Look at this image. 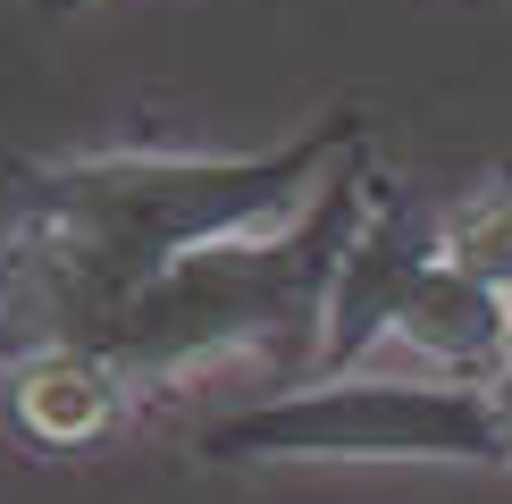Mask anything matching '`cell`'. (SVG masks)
I'll use <instances>...</instances> for the list:
<instances>
[{"label": "cell", "mask_w": 512, "mask_h": 504, "mask_svg": "<svg viewBox=\"0 0 512 504\" xmlns=\"http://www.w3.org/2000/svg\"><path fill=\"white\" fill-rule=\"evenodd\" d=\"M437 210H420L403 185L370 177V202H361V227L336 261V286H328V320H319V370H361L378 345L395 336V311L403 294L429 278L437 261Z\"/></svg>", "instance_id": "cell-4"}, {"label": "cell", "mask_w": 512, "mask_h": 504, "mask_svg": "<svg viewBox=\"0 0 512 504\" xmlns=\"http://www.w3.org/2000/svg\"><path fill=\"white\" fill-rule=\"evenodd\" d=\"M361 152V118L336 110L277 152H68L17 185L0 227V353L101 345L110 320L185 252L294 219Z\"/></svg>", "instance_id": "cell-1"}, {"label": "cell", "mask_w": 512, "mask_h": 504, "mask_svg": "<svg viewBox=\"0 0 512 504\" xmlns=\"http://www.w3.org/2000/svg\"><path fill=\"white\" fill-rule=\"evenodd\" d=\"M387 345L412 353V370H437V378H487V370H504V294L479 286L471 269H454V261L437 252L429 278L403 294Z\"/></svg>", "instance_id": "cell-6"}, {"label": "cell", "mask_w": 512, "mask_h": 504, "mask_svg": "<svg viewBox=\"0 0 512 504\" xmlns=\"http://www.w3.org/2000/svg\"><path fill=\"white\" fill-rule=\"evenodd\" d=\"M504 362H512V303H504Z\"/></svg>", "instance_id": "cell-10"}, {"label": "cell", "mask_w": 512, "mask_h": 504, "mask_svg": "<svg viewBox=\"0 0 512 504\" xmlns=\"http://www.w3.org/2000/svg\"><path fill=\"white\" fill-rule=\"evenodd\" d=\"M26 9H34V17H51V26H68V17H93L101 0H26Z\"/></svg>", "instance_id": "cell-9"}, {"label": "cell", "mask_w": 512, "mask_h": 504, "mask_svg": "<svg viewBox=\"0 0 512 504\" xmlns=\"http://www.w3.org/2000/svg\"><path fill=\"white\" fill-rule=\"evenodd\" d=\"M210 462H487V378L437 370H311L202 429Z\"/></svg>", "instance_id": "cell-3"}, {"label": "cell", "mask_w": 512, "mask_h": 504, "mask_svg": "<svg viewBox=\"0 0 512 504\" xmlns=\"http://www.w3.org/2000/svg\"><path fill=\"white\" fill-rule=\"evenodd\" d=\"M437 244H445L454 269H471L479 286H496L512 303V168L471 185L454 210H437Z\"/></svg>", "instance_id": "cell-7"}, {"label": "cell", "mask_w": 512, "mask_h": 504, "mask_svg": "<svg viewBox=\"0 0 512 504\" xmlns=\"http://www.w3.org/2000/svg\"><path fill=\"white\" fill-rule=\"evenodd\" d=\"M370 160H345L319 194L277 227L202 244L177 269H160L152 286L110 320L101 353L143 387H185L202 370L227 362H277V370H319V320H328V286L345 261L361 202H370Z\"/></svg>", "instance_id": "cell-2"}, {"label": "cell", "mask_w": 512, "mask_h": 504, "mask_svg": "<svg viewBox=\"0 0 512 504\" xmlns=\"http://www.w3.org/2000/svg\"><path fill=\"white\" fill-rule=\"evenodd\" d=\"M487 420H496V471H512V362L487 370Z\"/></svg>", "instance_id": "cell-8"}, {"label": "cell", "mask_w": 512, "mask_h": 504, "mask_svg": "<svg viewBox=\"0 0 512 504\" xmlns=\"http://www.w3.org/2000/svg\"><path fill=\"white\" fill-rule=\"evenodd\" d=\"M0 395H9L17 437H34L51 454H93L135 420V378L101 345H68V336L9 345L0 353Z\"/></svg>", "instance_id": "cell-5"}]
</instances>
